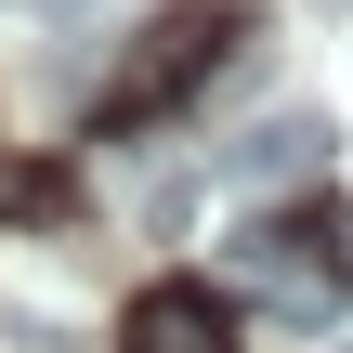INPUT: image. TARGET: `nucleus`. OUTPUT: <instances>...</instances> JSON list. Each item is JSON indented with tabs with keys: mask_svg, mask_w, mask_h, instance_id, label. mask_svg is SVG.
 I'll return each instance as SVG.
<instances>
[{
	"mask_svg": "<svg viewBox=\"0 0 353 353\" xmlns=\"http://www.w3.org/2000/svg\"><path fill=\"white\" fill-rule=\"evenodd\" d=\"M236 39H249V13H236V0H183V13H144V26H131V52H118V79L92 92V131H157V118H183Z\"/></svg>",
	"mask_w": 353,
	"mask_h": 353,
	"instance_id": "1",
	"label": "nucleus"
},
{
	"mask_svg": "<svg viewBox=\"0 0 353 353\" xmlns=\"http://www.w3.org/2000/svg\"><path fill=\"white\" fill-rule=\"evenodd\" d=\"M223 275H236V288H249V301H262L275 327H301V341H314V327L341 314V275H327V262H301V236H275V223L223 236Z\"/></svg>",
	"mask_w": 353,
	"mask_h": 353,
	"instance_id": "2",
	"label": "nucleus"
},
{
	"mask_svg": "<svg viewBox=\"0 0 353 353\" xmlns=\"http://www.w3.org/2000/svg\"><path fill=\"white\" fill-rule=\"evenodd\" d=\"M118 353H236V301L210 275H157V288H131Z\"/></svg>",
	"mask_w": 353,
	"mask_h": 353,
	"instance_id": "3",
	"label": "nucleus"
},
{
	"mask_svg": "<svg viewBox=\"0 0 353 353\" xmlns=\"http://www.w3.org/2000/svg\"><path fill=\"white\" fill-rule=\"evenodd\" d=\"M327 144H341V131H327V105H288V118H262V131H236V144H223V183H236V196L314 183V170H327Z\"/></svg>",
	"mask_w": 353,
	"mask_h": 353,
	"instance_id": "4",
	"label": "nucleus"
},
{
	"mask_svg": "<svg viewBox=\"0 0 353 353\" xmlns=\"http://www.w3.org/2000/svg\"><path fill=\"white\" fill-rule=\"evenodd\" d=\"M0 223H79V170L65 157H0Z\"/></svg>",
	"mask_w": 353,
	"mask_h": 353,
	"instance_id": "5",
	"label": "nucleus"
},
{
	"mask_svg": "<svg viewBox=\"0 0 353 353\" xmlns=\"http://www.w3.org/2000/svg\"><path fill=\"white\" fill-rule=\"evenodd\" d=\"M301 249H327V275L353 288V210H314V223H301Z\"/></svg>",
	"mask_w": 353,
	"mask_h": 353,
	"instance_id": "6",
	"label": "nucleus"
}]
</instances>
